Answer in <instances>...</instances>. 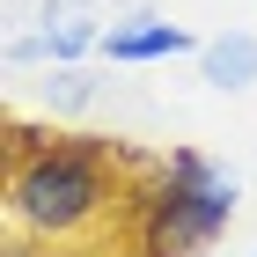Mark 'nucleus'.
Segmentation results:
<instances>
[{"instance_id":"nucleus-1","label":"nucleus","mask_w":257,"mask_h":257,"mask_svg":"<svg viewBox=\"0 0 257 257\" xmlns=\"http://www.w3.org/2000/svg\"><path fill=\"white\" fill-rule=\"evenodd\" d=\"M118 147L96 133H30L8 125V235L37 250H81L103 235V220L125 213Z\"/></svg>"},{"instance_id":"nucleus-2","label":"nucleus","mask_w":257,"mask_h":257,"mask_svg":"<svg viewBox=\"0 0 257 257\" xmlns=\"http://www.w3.org/2000/svg\"><path fill=\"white\" fill-rule=\"evenodd\" d=\"M242 206V177L220 169L198 147H169L147 169V184L125 191V235L133 257H198L228 235V220Z\"/></svg>"},{"instance_id":"nucleus-3","label":"nucleus","mask_w":257,"mask_h":257,"mask_svg":"<svg viewBox=\"0 0 257 257\" xmlns=\"http://www.w3.org/2000/svg\"><path fill=\"white\" fill-rule=\"evenodd\" d=\"M103 0H44L30 37L44 44V66H81L88 52H103Z\"/></svg>"},{"instance_id":"nucleus-4","label":"nucleus","mask_w":257,"mask_h":257,"mask_svg":"<svg viewBox=\"0 0 257 257\" xmlns=\"http://www.w3.org/2000/svg\"><path fill=\"white\" fill-rule=\"evenodd\" d=\"M177 52H198V44L169 15H125V22L103 30V59L110 66H162V59H177Z\"/></svg>"},{"instance_id":"nucleus-5","label":"nucleus","mask_w":257,"mask_h":257,"mask_svg":"<svg viewBox=\"0 0 257 257\" xmlns=\"http://www.w3.org/2000/svg\"><path fill=\"white\" fill-rule=\"evenodd\" d=\"M198 81L220 88V96L257 88V30H220V37H206L198 44Z\"/></svg>"},{"instance_id":"nucleus-6","label":"nucleus","mask_w":257,"mask_h":257,"mask_svg":"<svg viewBox=\"0 0 257 257\" xmlns=\"http://www.w3.org/2000/svg\"><path fill=\"white\" fill-rule=\"evenodd\" d=\"M37 103L52 110V118H81V110L103 103V81L88 74V66H52V74L37 81Z\"/></svg>"},{"instance_id":"nucleus-7","label":"nucleus","mask_w":257,"mask_h":257,"mask_svg":"<svg viewBox=\"0 0 257 257\" xmlns=\"http://www.w3.org/2000/svg\"><path fill=\"white\" fill-rule=\"evenodd\" d=\"M0 257H37V242H22V235H8V250Z\"/></svg>"},{"instance_id":"nucleus-8","label":"nucleus","mask_w":257,"mask_h":257,"mask_svg":"<svg viewBox=\"0 0 257 257\" xmlns=\"http://www.w3.org/2000/svg\"><path fill=\"white\" fill-rule=\"evenodd\" d=\"M250 257H257V250H250Z\"/></svg>"}]
</instances>
